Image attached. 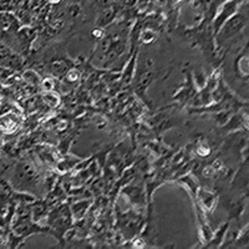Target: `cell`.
<instances>
[{
	"label": "cell",
	"instance_id": "obj_1",
	"mask_svg": "<svg viewBox=\"0 0 249 249\" xmlns=\"http://www.w3.org/2000/svg\"><path fill=\"white\" fill-rule=\"evenodd\" d=\"M3 146V135L0 133V147Z\"/></svg>",
	"mask_w": 249,
	"mask_h": 249
},
{
	"label": "cell",
	"instance_id": "obj_2",
	"mask_svg": "<svg viewBox=\"0 0 249 249\" xmlns=\"http://www.w3.org/2000/svg\"><path fill=\"white\" fill-rule=\"evenodd\" d=\"M45 82H46V84H48V85H50V82H49L48 80H46ZM50 89H53V88H51V86H48V88H46V90H50Z\"/></svg>",
	"mask_w": 249,
	"mask_h": 249
}]
</instances>
